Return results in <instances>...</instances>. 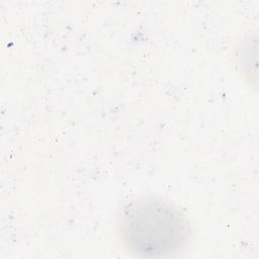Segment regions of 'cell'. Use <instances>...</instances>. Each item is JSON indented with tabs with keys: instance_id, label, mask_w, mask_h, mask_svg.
I'll list each match as a JSON object with an SVG mask.
<instances>
[{
	"instance_id": "6da1fadb",
	"label": "cell",
	"mask_w": 259,
	"mask_h": 259,
	"mask_svg": "<svg viewBox=\"0 0 259 259\" xmlns=\"http://www.w3.org/2000/svg\"><path fill=\"white\" fill-rule=\"evenodd\" d=\"M119 230L125 247L139 257H170L183 251L190 240L184 214L170 202L154 197L127 205Z\"/></svg>"
}]
</instances>
